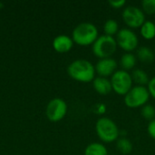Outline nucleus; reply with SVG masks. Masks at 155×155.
I'll return each instance as SVG.
<instances>
[{"instance_id": "1", "label": "nucleus", "mask_w": 155, "mask_h": 155, "mask_svg": "<svg viewBox=\"0 0 155 155\" xmlns=\"http://www.w3.org/2000/svg\"><path fill=\"white\" fill-rule=\"evenodd\" d=\"M67 73L72 79L84 84L91 83L96 77L94 64L86 59L73 61L67 67Z\"/></svg>"}, {"instance_id": "2", "label": "nucleus", "mask_w": 155, "mask_h": 155, "mask_svg": "<svg viewBox=\"0 0 155 155\" xmlns=\"http://www.w3.org/2000/svg\"><path fill=\"white\" fill-rule=\"evenodd\" d=\"M99 37V31L95 25L90 22H83L77 25L72 33L74 44L80 46L93 45Z\"/></svg>"}, {"instance_id": "3", "label": "nucleus", "mask_w": 155, "mask_h": 155, "mask_svg": "<svg viewBox=\"0 0 155 155\" xmlns=\"http://www.w3.org/2000/svg\"><path fill=\"white\" fill-rule=\"evenodd\" d=\"M95 133L103 143H114L121 137V131L116 123L105 116L100 117L96 121Z\"/></svg>"}, {"instance_id": "4", "label": "nucleus", "mask_w": 155, "mask_h": 155, "mask_svg": "<svg viewBox=\"0 0 155 155\" xmlns=\"http://www.w3.org/2000/svg\"><path fill=\"white\" fill-rule=\"evenodd\" d=\"M118 45L115 37L101 35L92 45V51L95 57L99 59L111 58L117 51Z\"/></svg>"}, {"instance_id": "5", "label": "nucleus", "mask_w": 155, "mask_h": 155, "mask_svg": "<svg viewBox=\"0 0 155 155\" xmlns=\"http://www.w3.org/2000/svg\"><path fill=\"white\" fill-rule=\"evenodd\" d=\"M150 94L146 86L134 85L132 89L124 96V104L131 109L142 108L150 100Z\"/></svg>"}, {"instance_id": "6", "label": "nucleus", "mask_w": 155, "mask_h": 155, "mask_svg": "<svg viewBox=\"0 0 155 155\" xmlns=\"http://www.w3.org/2000/svg\"><path fill=\"white\" fill-rule=\"evenodd\" d=\"M110 80L113 91L121 96H124L134 86L131 73L123 69H118L110 77Z\"/></svg>"}, {"instance_id": "7", "label": "nucleus", "mask_w": 155, "mask_h": 155, "mask_svg": "<svg viewBox=\"0 0 155 155\" xmlns=\"http://www.w3.org/2000/svg\"><path fill=\"white\" fill-rule=\"evenodd\" d=\"M122 19L129 29H140L146 21V15L141 7L136 5H126L122 12Z\"/></svg>"}, {"instance_id": "8", "label": "nucleus", "mask_w": 155, "mask_h": 155, "mask_svg": "<svg viewBox=\"0 0 155 155\" xmlns=\"http://www.w3.org/2000/svg\"><path fill=\"white\" fill-rule=\"evenodd\" d=\"M115 40L119 48L124 53H133L139 46V37L137 34L127 27L121 28L115 35Z\"/></svg>"}, {"instance_id": "9", "label": "nucleus", "mask_w": 155, "mask_h": 155, "mask_svg": "<svg viewBox=\"0 0 155 155\" xmlns=\"http://www.w3.org/2000/svg\"><path fill=\"white\" fill-rule=\"evenodd\" d=\"M67 104L61 98L51 100L46 106V116L51 122H59L67 114Z\"/></svg>"}, {"instance_id": "10", "label": "nucleus", "mask_w": 155, "mask_h": 155, "mask_svg": "<svg viewBox=\"0 0 155 155\" xmlns=\"http://www.w3.org/2000/svg\"><path fill=\"white\" fill-rule=\"evenodd\" d=\"M94 67L97 76L109 78L118 70V63L113 57L99 59Z\"/></svg>"}, {"instance_id": "11", "label": "nucleus", "mask_w": 155, "mask_h": 155, "mask_svg": "<svg viewBox=\"0 0 155 155\" xmlns=\"http://www.w3.org/2000/svg\"><path fill=\"white\" fill-rule=\"evenodd\" d=\"M74 41L72 37L66 35H60L56 36L53 41L54 49L60 54L68 53L74 46Z\"/></svg>"}, {"instance_id": "12", "label": "nucleus", "mask_w": 155, "mask_h": 155, "mask_svg": "<svg viewBox=\"0 0 155 155\" xmlns=\"http://www.w3.org/2000/svg\"><path fill=\"white\" fill-rule=\"evenodd\" d=\"M92 83H93V87L94 91L100 95L105 96V95L110 94L113 92L110 78L96 76Z\"/></svg>"}, {"instance_id": "13", "label": "nucleus", "mask_w": 155, "mask_h": 155, "mask_svg": "<svg viewBox=\"0 0 155 155\" xmlns=\"http://www.w3.org/2000/svg\"><path fill=\"white\" fill-rule=\"evenodd\" d=\"M135 55L137 57V60L144 64H151L155 60L154 50L148 46L138 47Z\"/></svg>"}, {"instance_id": "14", "label": "nucleus", "mask_w": 155, "mask_h": 155, "mask_svg": "<svg viewBox=\"0 0 155 155\" xmlns=\"http://www.w3.org/2000/svg\"><path fill=\"white\" fill-rule=\"evenodd\" d=\"M137 57L134 53H124L120 59V65L124 71H133L134 70L137 64Z\"/></svg>"}, {"instance_id": "15", "label": "nucleus", "mask_w": 155, "mask_h": 155, "mask_svg": "<svg viewBox=\"0 0 155 155\" xmlns=\"http://www.w3.org/2000/svg\"><path fill=\"white\" fill-rule=\"evenodd\" d=\"M84 155H108V149L104 143L94 142L86 146Z\"/></svg>"}, {"instance_id": "16", "label": "nucleus", "mask_w": 155, "mask_h": 155, "mask_svg": "<svg viewBox=\"0 0 155 155\" xmlns=\"http://www.w3.org/2000/svg\"><path fill=\"white\" fill-rule=\"evenodd\" d=\"M131 75H132L134 84H135V85L147 86L151 79L148 74L146 73V71H144L143 69H140V68L133 70V72L131 73Z\"/></svg>"}, {"instance_id": "17", "label": "nucleus", "mask_w": 155, "mask_h": 155, "mask_svg": "<svg viewBox=\"0 0 155 155\" xmlns=\"http://www.w3.org/2000/svg\"><path fill=\"white\" fill-rule=\"evenodd\" d=\"M140 35L145 40H153L155 38L154 22L152 20H146L140 27Z\"/></svg>"}, {"instance_id": "18", "label": "nucleus", "mask_w": 155, "mask_h": 155, "mask_svg": "<svg viewBox=\"0 0 155 155\" xmlns=\"http://www.w3.org/2000/svg\"><path fill=\"white\" fill-rule=\"evenodd\" d=\"M115 146L117 151L123 155L130 154L134 150L133 143L126 137H120L115 142Z\"/></svg>"}, {"instance_id": "19", "label": "nucleus", "mask_w": 155, "mask_h": 155, "mask_svg": "<svg viewBox=\"0 0 155 155\" xmlns=\"http://www.w3.org/2000/svg\"><path fill=\"white\" fill-rule=\"evenodd\" d=\"M103 29H104V35L115 37V35L118 34L120 30L119 23L117 22V20L113 18L107 19L104 24Z\"/></svg>"}, {"instance_id": "20", "label": "nucleus", "mask_w": 155, "mask_h": 155, "mask_svg": "<svg viewBox=\"0 0 155 155\" xmlns=\"http://www.w3.org/2000/svg\"><path fill=\"white\" fill-rule=\"evenodd\" d=\"M141 114L143 116V119L151 122L155 119V107L151 104H147L145 105H143L141 108Z\"/></svg>"}, {"instance_id": "21", "label": "nucleus", "mask_w": 155, "mask_h": 155, "mask_svg": "<svg viewBox=\"0 0 155 155\" xmlns=\"http://www.w3.org/2000/svg\"><path fill=\"white\" fill-rule=\"evenodd\" d=\"M141 6L145 15H155V0H143L141 3Z\"/></svg>"}, {"instance_id": "22", "label": "nucleus", "mask_w": 155, "mask_h": 155, "mask_svg": "<svg viewBox=\"0 0 155 155\" xmlns=\"http://www.w3.org/2000/svg\"><path fill=\"white\" fill-rule=\"evenodd\" d=\"M108 4L114 9H120V8L125 7L126 1L125 0H113V1H109Z\"/></svg>"}, {"instance_id": "23", "label": "nucleus", "mask_w": 155, "mask_h": 155, "mask_svg": "<svg viewBox=\"0 0 155 155\" xmlns=\"http://www.w3.org/2000/svg\"><path fill=\"white\" fill-rule=\"evenodd\" d=\"M147 89L149 91V94L151 95V97H153V99H155V76L152 77L147 84Z\"/></svg>"}, {"instance_id": "24", "label": "nucleus", "mask_w": 155, "mask_h": 155, "mask_svg": "<svg viewBox=\"0 0 155 155\" xmlns=\"http://www.w3.org/2000/svg\"><path fill=\"white\" fill-rule=\"evenodd\" d=\"M147 132H148V134L153 140H155V119L149 122L148 126H147Z\"/></svg>"}, {"instance_id": "25", "label": "nucleus", "mask_w": 155, "mask_h": 155, "mask_svg": "<svg viewBox=\"0 0 155 155\" xmlns=\"http://www.w3.org/2000/svg\"><path fill=\"white\" fill-rule=\"evenodd\" d=\"M95 108H96V109H95L96 114H100V115L104 114L106 113V110H107L106 105H105L104 104H98L96 105Z\"/></svg>"}, {"instance_id": "26", "label": "nucleus", "mask_w": 155, "mask_h": 155, "mask_svg": "<svg viewBox=\"0 0 155 155\" xmlns=\"http://www.w3.org/2000/svg\"><path fill=\"white\" fill-rule=\"evenodd\" d=\"M154 53H155V45H154Z\"/></svg>"}, {"instance_id": "27", "label": "nucleus", "mask_w": 155, "mask_h": 155, "mask_svg": "<svg viewBox=\"0 0 155 155\" xmlns=\"http://www.w3.org/2000/svg\"><path fill=\"white\" fill-rule=\"evenodd\" d=\"M154 24H155V22H154Z\"/></svg>"}]
</instances>
